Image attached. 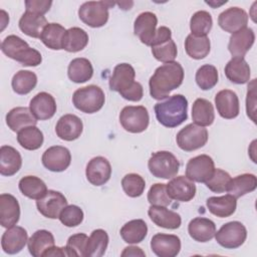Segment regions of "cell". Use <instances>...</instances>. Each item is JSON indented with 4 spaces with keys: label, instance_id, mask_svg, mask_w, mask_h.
<instances>
[{
    "label": "cell",
    "instance_id": "6da1fadb",
    "mask_svg": "<svg viewBox=\"0 0 257 257\" xmlns=\"http://www.w3.org/2000/svg\"><path fill=\"white\" fill-rule=\"evenodd\" d=\"M184 80V69L177 61L159 66L149 80L150 94L154 99L161 100L169 96Z\"/></svg>",
    "mask_w": 257,
    "mask_h": 257
},
{
    "label": "cell",
    "instance_id": "7a4b0ae2",
    "mask_svg": "<svg viewBox=\"0 0 257 257\" xmlns=\"http://www.w3.org/2000/svg\"><path fill=\"white\" fill-rule=\"evenodd\" d=\"M136 71L128 63L117 64L109 78V88L116 91L124 99L140 101L144 95L143 85L135 81Z\"/></svg>",
    "mask_w": 257,
    "mask_h": 257
},
{
    "label": "cell",
    "instance_id": "3957f363",
    "mask_svg": "<svg viewBox=\"0 0 257 257\" xmlns=\"http://www.w3.org/2000/svg\"><path fill=\"white\" fill-rule=\"evenodd\" d=\"M158 121L166 127H176L188 118V100L183 94H175L155 104Z\"/></svg>",
    "mask_w": 257,
    "mask_h": 257
},
{
    "label": "cell",
    "instance_id": "277c9868",
    "mask_svg": "<svg viewBox=\"0 0 257 257\" xmlns=\"http://www.w3.org/2000/svg\"><path fill=\"white\" fill-rule=\"evenodd\" d=\"M2 52L9 58L24 66H37L42 61L40 52L31 48L28 43L17 35H8L1 43Z\"/></svg>",
    "mask_w": 257,
    "mask_h": 257
},
{
    "label": "cell",
    "instance_id": "5b68a950",
    "mask_svg": "<svg viewBox=\"0 0 257 257\" xmlns=\"http://www.w3.org/2000/svg\"><path fill=\"white\" fill-rule=\"evenodd\" d=\"M105 101L104 92L94 84L76 89L72 95L74 106L84 113H94L101 109Z\"/></svg>",
    "mask_w": 257,
    "mask_h": 257
},
{
    "label": "cell",
    "instance_id": "8992f818",
    "mask_svg": "<svg viewBox=\"0 0 257 257\" xmlns=\"http://www.w3.org/2000/svg\"><path fill=\"white\" fill-rule=\"evenodd\" d=\"M115 3L111 1H88L80 5L78 16L80 20L89 27L98 28L106 24L108 20V9Z\"/></svg>",
    "mask_w": 257,
    "mask_h": 257
},
{
    "label": "cell",
    "instance_id": "52a82bcc",
    "mask_svg": "<svg viewBox=\"0 0 257 257\" xmlns=\"http://www.w3.org/2000/svg\"><path fill=\"white\" fill-rule=\"evenodd\" d=\"M148 168L154 177L169 180L177 176L180 163L171 152L160 151L152 155L148 162Z\"/></svg>",
    "mask_w": 257,
    "mask_h": 257
},
{
    "label": "cell",
    "instance_id": "ba28073f",
    "mask_svg": "<svg viewBox=\"0 0 257 257\" xmlns=\"http://www.w3.org/2000/svg\"><path fill=\"white\" fill-rule=\"evenodd\" d=\"M119 122L128 133H143L148 128L150 122L148 109L143 105L124 106L119 113Z\"/></svg>",
    "mask_w": 257,
    "mask_h": 257
},
{
    "label": "cell",
    "instance_id": "9c48e42d",
    "mask_svg": "<svg viewBox=\"0 0 257 257\" xmlns=\"http://www.w3.org/2000/svg\"><path fill=\"white\" fill-rule=\"evenodd\" d=\"M176 141L181 150L192 152L206 145L208 142V131L196 123H189L177 134Z\"/></svg>",
    "mask_w": 257,
    "mask_h": 257
},
{
    "label": "cell",
    "instance_id": "30bf717a",
    "mask_svg": "<svg viewBox=\"0 0 257 257\" xmlns=\"http://www.w3.org/2000/svg\"><path fill=\"white\" fill-rule=\"evenodd\" d=\"M216 241L226 249H236L243 245L247 238V230L239 221H231L224 224L216 233Z\"/></svg>",
    "mask_w": 257,
    "mask_h": 257
},
{
    "label": "cell",
    "instance_id": "8fae6325",
    "mask_svg": "<svg viewBox=\"0 0 257 257\" xmlns=\"http://www.w3.org/2000/svg\"><path fill=\"white\" fill-rule=\"evenodd\" d=\"M215 170L213 159L208 155H199L189 160L186 166V177L193 182L205 183Z\"/></svg>",
    "mask_w": 257,
    "mask_h": 257
},
{
    "label": "cell",
    "instance_id": "7c38bea8",
    "mask_svg": "<svg viewBox=\"0 0 257 257\" xmlns=\"http://www.w3.org/2000/svg\"><path fill=\"white\" fill-rule=\"evenodd\" d=\"M66 206V198L60 192L54 190H48L41 199L36 201V207L39 213L49 219L58 218L60 212Z\"/></svg>",
    "mask_w": 257,
    "mask_h": 257
},
{
    "label": "cell",
    "instance_id": "4fadbf2b",
    "mask_svg": "<svg viewBox=\"0 0 257 257\" xmlns=\"http://www.w3.org/2000/svg\"><path fill=\"white\" fill-rule=\"evenodd\" d=\"M41 161L47 170L51 172H63L71 163V155L67 148L53 146L43 153Z\"/></svg>",
    "mask_w": 257,
    "mask_h": 257
},
{
    "label": "cell",
    "instance_id": "5bb4252c",
    "mask_svg": "<svg viewBox=\"0 0 257 257\" xmlns=\"http://www.w3.org/2000/svg\"><path fill=\"white\" fill-rule=\"evenodd\" d=\"M158 18L155 13L146 11L139 14L134 23V32L140 38L141 42L152 46L157 32Z\"/></svg>",
    "mask_w": 257,
    "mask_h": 257
},
{
    "label": "cell",
    "instance_id": "9a60e30c",
    "mask_svg": "<svg viewBox=\"0 0 257 257\" xmlns=\"http://www.w3.org/2000/svg\"><path fill=\"white\" fill-rule=\"evenodd\" d=\"M151 248L159 257H175L181 250V240L177 235L158 233L151 240Z\"/></svg>",
    "mask_w": 257,
    "mask_h": 257
},
{
    "label": "cell",
    "instance_id": "2e32d148",
    "mask_svg": "<svg viewBox=\"0 0 257 257\" xmlns=\"http://www.w3.org/2000/svg\"><path fill=\"white\" fill-rule=\"evenodd\" d=\"M85 175L91 185L102 186L110 179L111 166L105 158L94 157L87 163Z\"/></svg>",
    "mask_w": 257,
    "mask_h": 257
},
{
    "label": "cell",
    "instance_id": "e0dca14e",
    "mask_svg": "<svg viewBox=\"0 0 257 257\" xmlns=\"http://www.w3.org/2000/svg\"><path fill=\"white\" fill-rule=\"evenodd\" d=\"M248 14L239 7H230L221 12L218 17L219 26L226 32L234 33L244 27H247Z\"/></svg>",
    "mask_w": 257,
    "mask_h": 257
},
{
    "label": "cell",
    "instance_id": "ac0fdd59",
    "mask_svg": "<svg viewBox=\"0 0 257 257\" xmlns=\"http://www.w3.org/2000/svg\"><path fill=\"white\" fill-rule=\"evenodd\" d=\"M167 193L172 200L189 202L196 195V186L193 181L185 176H178L167 184Z\"/></svg>",
    "mask_w": 257,
    "mask_h": 257
},
{
    "label": "cell",
    "instance_id": "d6986e66",
    "mask_svg": "<svg viewBox=\"0 0 257 257\" xmlns=\"http://www.w3.org/2000/svg\"><path fill=\"white\" fill-rule=\"evenodd\" d=\"M255 41V33L252 28L244 27L230 36L228 49L233 57L244 58Z\"/></svg>",
    "mask_w": 257,
    "mask_h": 257
},
{
    "label": "cell",
    "instance_id": "ffe728a7",
    "mask_svg": "<svg viewBox=\"0 0 257 257\" xmlns=\"http://www.w3.org/2000/svg\"><path fill=\"white\" fill-rule=\"evenodd\" d=\"M215 104L218 113L223 118L232 119L239 114V98L236 92L231 89L220 90L215 96Z\"/></svg>",
    "mask_w": 257,
    "mask_h": 257
},
{
    "label": "cell",
    "instance_id": "44dd1931",
    "mask_svg": "<svg viewBox=\"0 0 257 257\" xmlns=\"http://www.w3.org/2000/svg\"><path fill=\"white\" fill-rule=\"evenodd\" d=\"M29 108L36 119L45 120L51 118L56 112V102L54 97L45 91L39 92L32 97Z\"/></svg>",
    "mask_w": 257,
    "mask_h": 257
},
{
    "label": "cell",
    "instance_id": "7402d4cb",
    "mask_svg": "<svg viewBox=\"0 0 257 257\" xmlns=\"http://www.w3.org/2000/svg\"><path fill=\"white\" fill-rule=\"evenodd\" d=\"M83 124L81 119L71 113L62 115L55 125V133L57 137L63 141L71 142L78 139L82 133Z\"/></svg>",
    "mask_w": 257,
    "mask_h": 257
},
{
    "label": "cell",
    "instance_id": "603a6c76",
    "mask_svg": "<svg viewBox=\"0 0 257 257\" xmlns=\"http://www.w3.org/2000/svg\"><path fill=\"white\" fill-rule=\"evenodd\" d=\"M28 242V235L24 228L20 226H13L7 228L1 238V246L7 254L19 253Z\"/></svg>",
    "mask_w": 257,
    "mask_h": 257
},
{
    "label": "cell",
    "instance_id": "cb8c5ba5",
    "mask_svg": "<svg viewBox=\"0 0 257 257\" xmlns=\"http://www.w3.org/2000/svg\"><path fill=\"white\" fill-rule=\"evenodd\" d=\"M20 218V206L17 199L10 194L0 195V224L10 228L17 224Z\"/></svg>",
    "mask_w": 257,
    "mask_h": 257
},
{
    "label": "cell",
    "instance_id": "d4e9b609",
    "mask_svg": "<svg viewBox=\"0 0 257 257\" xmlns=\"http://www.w3.org/2000/svg\"><path fill=\"white\" fill-rule=\"evenodd\" d=\"M148 214L153 223L162 228L174 230L178 229L182 223L181 216L178 213L163 206L151 205L148 210Z\"/></svg>",
    "mask_w": 257,
    "mask_h": 257
},
{
    "label": "cell",
    "instance_id": "484cf974",
    "mask_svg": "<svg viewBox=\"0 0 257 257\" xmlns=\"http://www.w3.org/2000/svg\"><path fill=\"white\" fill-rule=\"evenodd\" d=\"M188 232L192 239L197 242H208L216 233L215 223L204 217H197L190 221L188 225Z\"/></svg>",
    "mask_w": 257,
    "mask_h": 257
},
{
    "label": "cell",
    "instance_id": "4316f807",
    "mask_svg": "<svg viewBox=\"0 0 257 257\" xmlns=\"http://www.w3.org/2000/svg\"><path fill=\"white\" fill-rule=\"evenodd\" d=\"M6 123L12 132H19L20 130L29 126L36 125L37 119L30 111V108L25 106H17L8 111L6 114Z\"/></svg>",
    "mask_w": 257,
    "mask_h": 257
},
{
    "label": "cell",
    "instance_id": "83f0119b",
    "mask_svg": "<svg viewBox=\"0 0 257 257\" xmlns=\"http://www.w3.org/2000/svg\"><path fill=\"white\" fill-rule=\"evenodd\" d=\"M22 166V158L20 153L10 146H2L0 148V174L2 176L15 175Z\"/></svg>",
    "mask_w": 257,
    "mask_h": 257
},
{
    "label": "cell",
    "instance_id": "f1b7e54d",
    "mask_svg": "<svg viewBox=\"0 0 257 257\" xmlns=\"http://www.w3.org/2000/svg\"><path fill=\"white\" fill-rule=\"evenodd\" d=\"M206 205L211 214L219 218H227L235 213L237 200L228 194L220 197H210L207 199Z\"/></svg>",
    "mask_w": 257,
    "mask_h": 257
},
{
    "label": "cell",
    "instance_id": "f546056e",
    "mask_svg": "<svg viewBox=\"0 0 257 257\" xmlns=\"http://www.w3.org/2000/svg\"><path fill=\"white\" fill-rule=\"evenodd\" d=\"M225 75L233 83L244 84L250 79V66L242 57H233L225 66Z\"/></svg>",
    "mask_w": 257,
    "mask_h": 257
},
{
    "label": "cell",
    "instance_id": "4dcf8cb0",
    "mask_svg": "<svg viewBox=\"0 0 257 257\" xmlns=\"http://www.w3.org/2000/svg\"><path fill=\"white\" fill-rule=\"evenodd\" d=\"M47 24V20L43 15L28 11H25L19 19L20 30L33 38H40L42 30Z\"/></svg>",
    "mask_w": 257,
    "mask_h": 257
},
{
    "label": "cell",
    "instance_id": "1f68e13d",
    "mask_svg": "<svg viewBox=\"0 0 257 257\" xmlns=\"http://www.w3.org/2000/svg\"><path fill=\"white\" fill-rule=\"evenodd\" d=\"M257 187V178L253 174H242L230 180L226 192L233 197L240 198L253 192Z\"/></svg>",
    "mask_w": 257,
    "mask_h": 257
},
{
    "label": "cell",
    "instance_id": "d6a6232c",
    "mask_svg": "<svg viewBox=\"0 0 257 257\" xmlns=\"http://www.w3.org/2000/svg\"><path fill=\"white\" fill-rule=\"evenodd\" d=\"M54 237L47 230H37L27 242L29 253L34 257H41L45 251L54 246Z\"/></svg>",
    "mask_w": 257,
    "mask_h": 257
},
{
    "label": "cell",
    "instance_id": "836d02e7",
    "mask_svg": "<svg viewBox=\"0 0 257 257\" xmlns=\"http://www.w3.org/2000/svg\"><path fill=\"white\" fill-rule=\"evenodd\" d=\"M93 74L91 62L83 57L74 58L70 61L67 68L69 79L75 83H83L89 80Z\"/></svg>",
    "mask_w": 257,
    "mask_h": 257
},
{
    "label": "cell",
    "instance_id": "e575fe53",
    "mask_svg": "<svg viewBox=\"0 0 257 257\" xmlns=\"http://www.w3.org/2000/svg\"><path fill=\"white\" fill-rule=\"evenodd\" d=\"M120 236L125 243H141L148 234V226L142 219H135L125 223L120 229Z\"/></svg>",
    "mask_w": 257,
    "mask_h": 257
},
{
    "label": "cell",
    "instance_id": "d590c367",
    "mask_svg": "<svg viewBox=\"0 0 257 257\" xmlns=\"http://www.w3.org/2000/svg\"><path fill=\"white\" fill-rule=\"evenodd\" d=\"M192 118L198 125H211L215 119L213 104L205 98H197L192 106Z\"/></svg>",
    "mask_w": 257,
    "mask_h": 257
},
{
    "label": "cell",
    "instance_id": "8d00e7d4",
    "mask_svg": "<svg viewBox=\"0 0 257 257\" xmlns=\"http://www.w3.org/2000/svg\"><path fill=\"white\" fill-rule=\"evenodd\" d=\"M88 43V34L85 30L79 27H71L66 30L63 41L62 49L68 52H78L85 48Z\"/></svg>",
    "mask_w": 257,
    "mask_h": 257
},
{
    "label": "cell",
    "instance_id": "74e56055",
    "mask_svg": "<svg viewBox=\"0 0 257 257\" xmlns=\"http://www.w3.org/2000/svg\"><path fill=\"white\" fill-rule=\"evenodd\" d=\"M20 192L27 198L32 200H39L47 193L45 183L38 177L25 176L18 184Z\"/></svg>",
    "mask_w": 257,
    "mask_h": 257
},
{
    "label": "cell",
    "instance_id": "f35d334b",
    "mask_svg": "<svg viewBox=\"0 0 257 257\" xmlns=\"http://www.w3.org/2000/svg\"><path fill=\"white\" fill-rule=\"evenodd\" d=\"M66 29L59 23H48L42 30L40 40L42 43L53 50L62 49V41Z\"/></svg>",
    "mask_w": 257,
    "mask_h": 257
},
{
    "label": "cell",
    "instance_id": "ab89813d",
    "mask_svg": "<svg viewBox=\"0 0 257 257\" xmlns=\"http://www.w3.org/2000/svg\"><path fill=\"white\" fill-rule=\"evenodd\" d=\"M43 134L36 125H29L20 130L17 134L18 144L25 150H38L43 144Z\"/></svg>",
    "mask_w": 257,
    "mask_h": 257
},
{
    "label": "cell",
    "instance_id": "60d3db41",
    "mask_svg": "<svg viewBox=\"0 0 257 257\" xmlns=\"http://www.w3.org/2000/svg\"><path fill=\"white\" fill-rule=\"evenodd\" d=\"M211 48L210 39L207 36L197 37L189 34L185 40V49L187 54L193 59L205 58Z\"/></svg>",
    "mask_w": 257,
    "mask_h": 257
},
{
    "label": "cell",
    "instance_id": "b9f144b4",
    "mask_svg": "<svg viewBox=\"0 0 257 257\" xmlns=\"http://www.w3.org/2000/svg\"><path fill=\"white\" fill-rule=\"evenodd\" d=\"M108 235L102 229L93 230L88 237L85 257H100L105 253L108 245Z\"/></svg>",
    "mask_w": 257,
    "mask_h": 257
},
{
    "label": "cell",
    "instance_id": "7bdbcfd3",
    "mask_svg": "<svg viewBox=\"0 0 257 257\" xmlns=\"http://www.w3.org/2000/svg\"><path fill=\"white\" fill-rule=\"evenodd\" d=\"M37 84V76L30 70H19L11 80L13 90L17 94H27L34 89Z\"/></svg>",
    "mask_w": 257,
    "mask_h": 257
},
{
    "label": "cell",
    "instance_id": "ee69618b",
    "mask_svg": "<svg viewBox=\"0 0 257 257\" xmlns=\"http://www.w3.org/2000/svg\"><path fill=\"white\" fill-rule=\"evenodd\" d=\"M213 26V19L209 12L205 10L197 11L190 20L191 34L197 37L207 36Z\"/></svg>",
    "mask_w": 257,
    "mask_h": 257
},
{
    "label": "cell",
    "instance_id": "f6af8a7d",
    "mask_svg": "<svg viewBox=\"0 0 257 257\" xmlns=\"http://www.w3.org/2000/svg\"><path fill=\"white\" fill-rule=\"evenodd\" d=\"M218 78V70L214 65L211 64H204L199 67L195 76L198 86L203 90L213 88L217 84Z\"/></svg>",
    "mask_w": 257,
    "mask_h": 257
},
{
    "label": "cell",
    "instance_id": "bcb514c9",
    "mask_svg": "<svg viewBox=\"0 0 257 257\" xmlns=\"http://www.w3.org/2000/svg\"><path fill=\"white\" fill-rule=\"evenodd\" d=\"M121 187L128 197L137 198L143 195L146 188V182L139 174L131 173L122 178Z\"/></svg>",
    "mask_w": 257,
    "mask_h": 257
},
{
    "label": "cell",
    "instance_id": "7dc6e473",
    "mask_svg": "<svg viewBox=\"0 0 257 257\" xmlns=\"http://www.w3.org/2000/svg\"><path fill=\"white\" fill-rule=\"evenodd\" d=\"M152 53L153 56L161 62H172L177 57V45L173 39H169L152 46Z\"/></svg>",
    "mask_w": 257,
    "mask_h": 257
},
{
    "label": "cell",
    "instance_id": "c3c4849f",
    "mask_svg": "<svg viewBox=\"0 0 257 257\" xmlns=\"http://www.w3.org/2000/svg\"><path fill=\"white\" fill-rule=\"evenodd\" d=\"M148 201L151 205L154 206H169L172 202V199L167 193V185L163 183L154 184L148 192Z\"/></svg>",
    "mask_w": 257,
    "mask_h": 257
},
{
    "label": "cell",
    "instance_id": "681fc988",
    "mask_svg": "<svg viewBox=\"0 0 257 257\" xmlns=\"http://www.w3.org/2000/svg\"><path fill=\"white\" fill-rule=\"evenodd\" d=\"M230 180L231 176L227 172L221 169H215L212 176L205 182V184L207 188L214 193H224L227 190Z\"/></svg>",
    "mask_w": 257,
    "mask_h": 257
},
{
    "label": "cell",
    "instance_id": "f907efd6",
    "mask_svg": "<svg viewBox=\"0 0 257 257\" xmlns=\"http://www.w3.org/2000/svg\"><path fill=\"white\" fill-rule=\"evenodd\" d=\"M83 211L76 205H69L62 209L58 219L66 227L78 226L83 221Z\"/></svg>",
    "mask_w": 257,
    "mask_h": 257
},
{
    "label": "cell",
    "instance_id": "816d5d0a",
    "mask_svg": "<svg viewBox=\"0 0 257 257\" xmlns=\"http://www.w3.org/2000/svg\"><path fill=\"white\" fill-rule=\"evenodd\" d=\"M88 237L84 233H77L71 235L66 243V249L69 256H80L85 257L86 245Z\"/></svg>",
    "mask_w": 257,
    "mask_h": 257
},
{
    "label": "cell",
    "instance_id": "f5cc1de1",
    "mask_svg": "<svg viewBox=\"0 0 257 257\" xmlns=\"http://www.w3.org/2000/svg\"><path fill=\"white\" fill-rule=\"evenodd\" d=\"M256 79H253L251 83L248 85V91H247V98H246V110L247 115L253 120V122H256L255 117V104H256Z\"/></svg>",
    "mask_w": 257,
    "mask_h": 257
},
{
    "label": "cell",
    "instance_id": "db71d44e",
    "mask_svg": "<svg viewBox=\"0 0 257 257\" xmlns=\"http://www.w3.org/2000/svg\"><path fill=\"white\" fill-rule=\"evenodd\" d=\"M52 1L47 0H26L25 7L26 11L44 15L51 7Z\"/></svg>",
    "mask_w": 257,
    "mask_h": 257
},
{
    "label": "cell",
    "instance_id": "11a10c76",
    "mask_svg": "<svg viewBox=\"0 0 257 257\" xmlns=\"http://www.w3.org/2000/svg\"><path fill=\"white\" fill-rule=\"evenodd\" d=\"M44 257H55V256H68V252H67V249H66V246L65 247H51L50 249H48L47 251H45L43 253Z\"/></svg>",
    "mask_w": 257,
    "mask_h": 257
},
{
    "label": "cell",
    "instance_id": "9f6ffc18",
    "mask_svg": "<svg viewBox=\"0 0 257 257\" xmlns=\"http://www.w3.org/2000/svg\"><path fill=\"white\" fill-rule=\"evenodd\" d=\"M145 252L137 246H128L125 247L121 252V256H145Z\"/></svg>",
    "mask_w": 257,
    "mask_h": 257
},
{
    "label": "cell",
    "instance_id": "6f0895ef",
    "mask_svg": "<svg viewBox=\"0 0 257 257\" xmlns=\"http://www.w3.org/2000/svg\"><path fill=\"white\" fill-rule=\"evenodd\" d=\"M206 3H207V4H209V5H211L213 8H216V6L218 7V6H220V5L224 4V3H227V1H222V2H220V3H217V4H216V3H213L212 1H210V2H207V1H206Z\"/></svg>",
    "mask_w": 257,
    "mask_h": 257
}]
</instances>
